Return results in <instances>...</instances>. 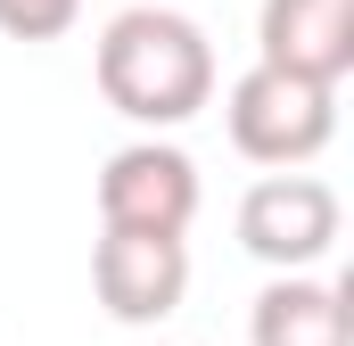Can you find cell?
<instances>
[{
	"mask_svg": "<svg viewBox=\"0 0 354 346\" xmlns=\"http://www.w3.org/2000/svg\"><path fill=\"white\" fill-rule=\"evenodd\" d=\"M91 75H99V99L140 124V132H174L189 124L206 99H214V42L198 17L181 8H115L99 25V50H91Z\"/></svg>",
	"mask_w": 354,
	"mask_h": 346,
	"instance_id": "obj_1",
	"label": "cell"
},
{
	"mask_svg": "<svg viewBox=\"0 0 354 346\" xmlns=\"http://www.w3.org/2000/svg\"><path fill=\"white\" fill-rule=\"evenodd\" d=\"M223 124L248 165H313L338 140V83H305V75H280L256 58L223 91Z\"/></svg>",
	"mask_w": 354,
	"mask_h": 346,
	"instance_id": "obj_2",
	"label": "cell"
},
{
	"mask_svg": "<svg viewBox=\"0 0 354 346\" xmlns=\"http://www.w3.org/2000/svg\"><path fill=\"white\" fill-rule=\"evenodd\" d=\"M346 231V206L322 173L305 165H272L248 198H239V248L272 272H313V264L338 248Z\"/></svg>",
	"mask_w": 354,
	"mask_h": 346,
	"instance_id": "obj_3",
	"label": "cell"
},
{
	"mask_svg": "<svg viewBox=\"0 0 354 346\" xmlns=\"http://www.w3.org/2000/svg\"><path fill=\"white\" fill-rule=\"evenodd\" d=\"M91 297H99L107 322H124V330L174 322L181 297H189V239H181V231H115V223H99Z\"/></svg>",
	"mask_w": 354,
	"mask_h": 346,
	"instance_id": "obj_4",
	"label": "cell"
},
{
	"mask_svg": "<svg viewBox=\"0 0 354 346\" xmlns=\"http://www.w3.org/2000/svg\"><path fill=\"white\" fill-rule=\"evenodd\" d=\"M99 223L115 231H189L198 223V165L174 140H124L99 165Z\"/></svg>",
	"mask_w": 354,
	"mask_h": 346,
	"instance_id": "obj_5",
	"label": "cell"
},
{
	"mask_svg": "<svg viewBox=\"0 0 354 346\" xmlns=\"http://www.w3.org/2000/svg\"><path fill=\"white\" fill-rule=\"evenodd\" d=\"M256 58L305 83L354 75V0H264L256 8Z\"/></svg>",
	"mask_w": 354,
	"mask_h": 346,
	"instance_id": "obj_6",
	"label": "cell"
},
{
	"mask_svg": "<svg viewBox=\"0 0 354 346\" xmlns=\"http://www.w3.org/2000/svg\"><path fill=\"white\" fill-rule=\"evenodd\" d=\"M248 346H354V297L322 272H272L248 313Z\"/></svg>",
	"mask_w": 354,
	"mask_h": 346,
	"instance_id": "obj_7",
	"label": "cell"
},
{
	"mask_svg": "<svg viewBox=\"0 0 354 346\" xmlns=\"http://www.w3.org/2000/svg\"><path fill=\"white\" fill-rule=\"evenodd\" d=\"M75 17H83V0H0L8 42H58V33H75Z\"/></svg>",
	"mask_w": 354,
	"mask_h": 346,
	"instance_id": "obj_8",
	"label": "cell"
}]
</instances>
